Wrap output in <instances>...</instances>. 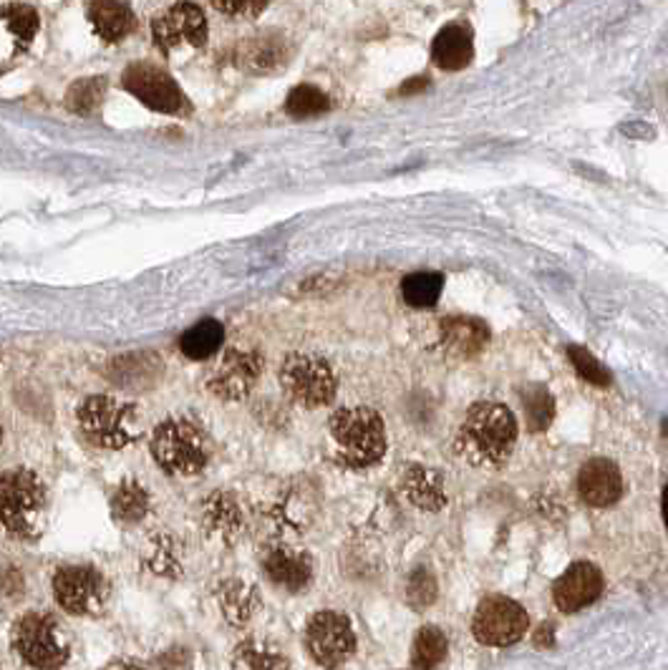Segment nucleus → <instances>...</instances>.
Masks as SVG:
<instances>
[{"mask_svg":"<svg viewBox=\"0 0 668 670\" xmlns=\"http://www.w3.org/2000/svg\"><path fill=\"white\" fill-rule=\"evenodd\" d=\"M106 670H146V668L136 666V663H111Z\"/></svg>","mask_w":668,"mask_h":670,"instance_id":"e433bc0d","label":"nucleus"},{"mask_svg":"<svg viewBox=\"0 0 668 670\" xmlns=\"http://www.w3.org/2000/svg\"><path fill=\"white\" fill-rule=\"evenodd\" d=\"M281 386L290 402L306 408H321L336 396V375L323 358L293 354L283 361Z\"/></svg>","mask_w":668,"mask_h":670,"instance_id":"0eeeda50","label":"nucleus"},{"mask_svg":"<svg viewBox=\"0 0 668 670\" xmlns=\"http://www.w3.org/2000/svg\"><path fill=\"white\" fill-rule=\"evenodd\" d=\"M306 645L318 666H344L356 650V633L351 620L336 610L315 612L306 625Z\"/></svg>","mask_w":668,"mask_h":670,"instance_id":"1a4fd4ad","label":"nucleus"},{"mask_svg":"<svg viewBox=\"0 0 668 670\" xmlns=\"http://www.w3.org/2000/svg\"><path fill=\"white\" fill-rule=\"evenodd\" d=\"M109 595V585L88 565H67L53 575V598L71 615H94Z\"/></svg>","mask_w":668,"mask_h":670,"instance_id":"9d476101","label":"nucleus"},{"mask_svg":"<svg viewBox=\"0 0 668 670\" xmlns=\"http://www.w3.org/2000/svg\"><path fill=\"white\" fill-rule=\"evenodd\" d=\"M48 496L34 471L11 469L0 474V525L21 539H36L46 527Z\"/></svg>","mask_w":668,"mask_h":670,"instance_id":"7ed1b4c3","label":"nucleus"},{"mask_svg":"<svg viewBox=\"0 0 668 670\" xmlns=\"http://www.w3.org/2000/svg\"><path fill=\"white\" fill-rule=\"evenodd\" d=\"M263 373V358L252 350H227L207 375V388L225 402L246 398Z\"/></svg>","mask_w":668,"mask_h":670,"instance_id":"ddd939ff","label":"nucleus"},{"mask_svg":"<svg viewBox=\"0 0 668 670\" xmlns=\"http://www.w3.org/2000/svg\"><path fill=\"white\" fill-rule=\"evenodd\" d=\"M517 419L504 404L477 402L457 431V454L477 469H500L517 444Z\"/></svg>","mask_w":668,"mask_h":670,"instance_id":"f257e3e1","label":"nucleus"},{"mask_svg":"<svg viewBox=\"0 0 668 670\" xmlns=\"http://www.w3.org/2000/svg\"><path fill=\"white\" fill-rule=\"evenodd\" d=\"M446 635L439 631L437 625H424L421 631L414 637V650H411V663L419 670H434L446 658Z\"/></svg>","mask_w":668,"mask_h":670,"instance_id":"cd10ccee","label":"nucleus"},{"mask_svg":"<svg viewBox=\"0 0 668 670\" xmlns=\"http://www.w3.org/2000/svg\"><path fill=\"white\" fill-rule=\"evenodd\" d=\"M152 34L154 44L165 53H172L184 46L202 48L207 40L205 13L194 3H177L152 21Z\"/></svg>","mask_w":668,"mask_h":670,"instance_id":"f8f14e48","label":"nucleus"},{"mask_svg":"<svg viewBox=\"0 0 668 670\" xmlns=\"http://www.w3.org/2000/svg\"><path fill=\"white\" fill-rule=\"evenodd\" d=\"M568 358L583 381L593 383V386H608L610 383V373L606 371V366H603L598 358L591 354V350H585L581 346H570Z\"/></svg>","mask_w":668,"mask_h":670,"instance_id":"72a5a7b5","label":"nucleus"},{"mask_svg":"<svg viewBox=\"0 0 668 670\" xmlns=\"http://www.w3.org/2000/svg\"><path fill=\"white\" fill-rule=\"evenodd\" d=\"M109 375L111 383H117L121 388H150L159 381L162 375V358L154 354H127L114 358L109 363Z\"/></svg>","mask_w":668,"mask_h":670,"instance_id":"aec40b11","label":"nucleus"},{"mask_svg":"<svg viewBox=\"0 0 668 670\" xmlns=\"http://www.w3.org/2000/svg\"><path fill=\"white\" fill-rule=\"evenodd\" d=\"M13 648L36 670H61L69 663L71 648L59 625L48 615H23L13 627Z\"/></svg>","mask_w":668,"mask_h":670,"instance_id":"423d86ee","label":"nucleus"},{"mask_svg":"<svg viewBox=\"0 0 668 670\" xmlns=\"http://www.w3.org/2000/svg\"><path fill=\"white\" fill-rule=\"evenodd\" d=\"M406 598L414 605V610L429 608L437 598V583L434 575L429 570H417L409 579V590H406Z\"/></svg>","mask_w":668,"mask_h":670,"instance_id":"f704fd0d","label":"nucleus"},{"mask_svg":"<svg viewBox=\"0 0 668 670\" xmlns=\"http://www.w3.org/2000/svg\"><path fill=\"white\" fill-rule=\"evenodd\" d=\"M152 454L167 474L190 477L205 469L210 459L207 436L184 419L162 421L152 434Z\"/></svg>","mask_w":668,"mask_h":670,"instance_id":"39448f33","label":"nucleus"},{"mask_svg":"<svg viewBox=\"0 0 668 670\" xmlns=\"http://www.w3.org/2000/svg\"><path fill=\"white\" fill-rule=\"evenodd\" d=\"M475 59V38L467 23H450L431 40V61L442 71H462Z\"/></svg>","mask_w":668,"mask_h":670,"instance_id":"dca6fc26","label":"nucleus"},{"mask_svg":"<svg viewBox=\"0 0 668 670\" xmlns=\"http://www.w3.org/2000/svg\"><path fill=\"white\" fill-rule=\"evenodd\" d=\"M86 15L92 21L104 40L117 44V40L127 38L134 28V11L129 3H117V0H96V3L86 5Z\"/></svg>","mask_w":668,"mask_h":670,"instance_id":"412c9836","label":"nucleus"},{"mask_svg":"<svg viewBox=\"0 0 668 670\" xmlns=\"http://www.w3.org/2000/svg\"><path fill=\"white\" fill-rule=\"evenodd\" d=\"M661 510H664V522H666V527H668V487L664 489V500H661Z\"/></svg>","mask_w":668,"mask_h":670,"instance_id":"4c0bfd02","label":"nucleus"},{"mask_svg":"<svg viewBox=\"0 0 668 670\" xmlns=\"http://www.w3.org/2000/svg\"><path fill=\"white\" fill-rule=\"evenodd\" d=\"M121 84L152 111L179 113L184 109V92L175 84V79L152 63H132L121 76Z\"/></svg>","mask_w":668,"mask_h":670,"instance_id":"9b49d317","label":"nucleus"},{"mask_svg":"<svg viewBox=\"0 0 668 670\" xmlns=\"http://www.w3.org/2000/svg\"><path fill=\"white\" fill-rule=\"evenodd\" d=\"M223 340H225L223 323L207 318V321L192 325V328L179 338V350H182L187 358H192V361H205V358L217 354Z\"/></svg>","mask_w":668,"mask_h":670,"instance_id":"5701e85b","label":"nucleus"},{"mask_svg":"<svg viewBox=\"0 0 668 670\" xmlns=\"http://www.w3.org/2000/svg\"><path fill=\"white\" fill-rule=\"evenodd\" d=\"M529 627V618L523 605L517 600L504 598V595H492L479 602L472 620V633L482 645L490 648H508L523 641Z\"/></svg>","mask_w":668,"mask_h":670,"instance_id":"6e6552de","label":"nucleus"},{"mask_svg":"<svg viewBox=\"0 0 668 670\" xmlns=\"http://www.w3.org/2000/svg\"><path fill=\"white\" fill-rule=\"evenodd\" d=\"M331 436L338 462L348 469H366L386 454L384 419L373 408H341L331 416Z\"/></svg>","mask_w":668,"mask_h":670,"instance_id":"f03ea898","label":"nucleus"},{"mask_svg":"<svg viewBox=\"0 0 668 670\" xmlns=\"http://www.w3.org/2000/svg\"><path fill=\"white\" fill-rule=\"evenodd\" d=\"M404 492L421 510H439L444 504L442 479L434 471L414 467L404 479Z\"/></svg>","mask_w":668,"mask_h":670,"instance_id":"a878e982","label":"nucleus"},{"mask_svg":"<svg viewBox=\"0 0 668 670\" xmlns=\"http://www.w3.org/2000/svg\"><path fill=\"white\" fill-rule=\"evenodd\" d=\"M0 19L8 23V28L13 31V36H19L23 44H31L38 31V13L31 5L23 3H11V5H0Z\"/></svg>","mask_w":668,"mask_h":670,"instance_id":"473e14b6","label":"nucleus"},{"mask_svg":"<svg viewBox=\"0 0 668 670\" xmlns=\"http://www.w3.org/2000/svg\"><path fill=\"white\" fill-rule=\"evenodd\" d=\"M444 275L439 273H411L404 277L402 296L411 308H431L442 298Z\"/></svg>","mask_w":668,"mask_h":670,"instance_id":"c756f323","label":"nucleus"},{"mask_svg":"<svg viewBox=\"0 0 668 670\" xmlns=\"http://www.w3.org/2000/svg\"><path fill=\"white\" fill-rule=\"evenodd\" d=\"M215 8L219 13H227V15H246V19H255L258 13L265 11V3H215Z\"/></svg>","mask_w":668,"mask_h":670,"instance_id":"c9c22d12","label":"nucleus"},{"mask_svg":"<svg viewBox=\"0 0 668 670\" xmlns=\"http://www.w3.org/2000/svg\"><path fill=\"white\" fill-rule=\"evenodd\" d=\"M217 602H219V608H223L225 618L230 620L232 625H242V623H248L252 612H255L258 595L250 585L240 583V579H230V583H225L223 587H219Z\"/></svg>","mask_w":668,"mask_h":670,"instance_id":"393cba45","label":"nucleus"},{"mask_svg":"<svg viewBox=\"0 0 668 670\" xmlns=\"http://www.w3.org/2000/svg\"><path fill=\"white\" fill-rule=\"evenodd\" d=\"M202 519H205L207 533L219 539H230L232 535H238L242 527V514L238 504L227 494H212L205 502V510H202Z\"/></svg>","mask_w":668,"mask_h":670,"instance_id":"b1692460","label":"nucleus"},{"mask_svg":"<svg viewBox=\"0 0 668 670\" xmlns=\"http://www.w3.org/2000/svg\"><path fill=\"white\" fill-rule=\"evenodd\" d=\"M265 575L271 577V583L285 590L298 593L308 587L313 577V562L306 552L288 550V547H278L265 558Z\"/></svg>","mask_w":668,"mask_h":670,"instance_id":"6ab92c4d","label":"nucleus"},{"mask_svg":"<svg viewBox=\"0 0 668 670\" xmlns=\"http://www.w3.org/2000/svg\"><path fill=\"white\" fill-rule=\"evenodd\" d=\"M577 492H581L583 502L591 506H610L623 496V477L621 469L610 459H591L577 474Z\"/></svg>","mask_w":668,"mask_h":670,"instance_id":"2eb2a0df","label":"nucleus"},{"mask_svg":"<svg viewBox=\"0 0 668 670\" xmlns=\"http://www.w3.org/2000/svg\"><path fill=\"white\" fill-rule=\"evenodd\" d=\"M232 670H290L288 658L275 648V645L258 641V637H248L235 645L232 658H230Z\"/></svg>","mask_w":668,"mask_h":670,"instance_id":"4be33fe9","label":"nucleus"},{"mask_svg":"<svg viewBox=\"0 0 668 670\" xmlns=\"http://www.w3.org/2000/svg\"><path fill=\"white\" fill-rule=\"evenodd\" d=\"M523 408H525V419L527 429L533 434H540L552 423V416H556V398L540 383H533V386L523 388Z\"/></svg>","mask_w":668,"mask_h":670,"instance_id":"c85d7f7f","label":"nucleus"},{"mask_svg":"<svg viewBox=\"0 0 668 670\" xmlns=\"http://www.w3.org/2000/svg\"><path fill=\"white\" fill-rule=\"evenodd\" d=\"M106 96V79L104 76H88L79 79L76 84H71L67 92V106L69 111L81 113V117H92L99 109Z\"/></svg>","mask_w":668,"mask_h":670,"instance_id":"7c9ffc66","label":"nucleus"},{"mask_svg":"<svg viewBox=\"0 0 668 670\" xmlns=\"http://www.w3.org/2000/svg\"><path fill=\"white\" fill-rule=\"evenodd\" d=\"M111 512L119 522L134 525V522L144 519L146 512H150V494H146V489L140 481L127 479L124 484L117 489V494H114Z\"/></svg>","mask_w":668,"mask_h":670,"instance_id":"bb28decb","label":"nucleus"},{"mask_svg":"<svg viewBox=\"0 0 668 670\" xmlns=\"http://www.w3.org/2000/svg\"><path fill=\"white\" fill-rule=\"evenodd\" d=\"M439 340L444 350L457 358H472L487 346L490 340V328L479 321V318H444L439 325Z\"/></svg>","mask_w":668,"mask_h":670,"instance_id":"f3484780","label":"nucleus"},{"mask_svg":"<svg viewBox=\"0 0 668 670\" xmlns=\"http://www.w3.org/2000/svg\"><path fill=\"white\" fill-rule=\"evenodd\" d=\"M238 59L250 73H271L290 61V44L281 34H260L240 46Z\"/></svg>","mask_w":668,"mask_h":670,"instance_id":"a211bd4d","label":"nucleus"},{"mask_svg":"<svg viewBox=\"0 0 668 670\" xmlns=\"http://www.w3.org/2000/svg\"><path fill=\"white\" fill-rule=\"evenodd\" d=\"M76 419L84 436L102 448H124L142 434L140 408L114 396H88Z\"/></svg>","mask_w":668,"mask_h":670,"instance_id":"20e7f679","label":"nucleus"},{"mask_svg":"<svg viewBox=\"0 0 668 670\" xmlns=\"http://www.w3.org/2000/svg\"><path fill=\"white\" fill-rule=\"evenodd\" d=\"M331 109V99L329 94H323L321 88L315 86H296L288 94V101H285V111L290 113V117L306 119V117H318V113L329 111Z\"/></svg>","mask_w":668,"mask_h":670,"instance_id":"2f4dec72","label":"nucleus"},{"mask_svg":"<svg viewBox=\"0 0 668 670\" xmlns=\"http://www.w3.org/2000/svg\"><path fill=\"white\" fill-rule=\"evenodd\" d=\"M603 593V575L593 562H575L552 585V600L563 612H577L596 602Z\"/></svg>","mask_w":668,"mask_h":670,"instance_id":"4468645a","label":"nucleus"}]
</instances>
